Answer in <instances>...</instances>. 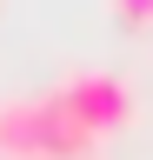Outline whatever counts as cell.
<instances>
[{"mask_svg":"<svg viewBox=\"0 0 153 160\" xmlns=\"http://www.w3.org/2000/svg\"><path fill=\"white\" fill-rule=\"evenodd\" d=\"M113 20L120 27H153V0H113Z\"/></svg>","mask_w":153,"mask_h":160,"instance_id":"obj_3","label":"cell"},{"mask_svg":"<svg viewBox=\"0 0 153 160\" xmlns=\"http://www.w3.org/2000/svg\"><path fill=\"white\" fill-rule=\"evenodd\" d=\"M0 153L7 160H93L100 147L53 107V93H13L0 100Z\"/></svg>","mask_w":153,"mask_h":160,"instance_id":"obj_1","label":"cell"},{"mask_svg":"<svg viewBox=\"0 0 153 160\" xmlns=\"http://www.w3.org/2000/svg\"><path fill=\"white\" fill-rule=\"evenodd\" d=\"M47 93H53V107H60L73 127L93 140V147H100L107 133H120L127 120H133V87H127V80L113 73V67H73L67 80H53Z\"/></svg>","mask_w":153,"mask_h":160,"instance_id":"obj_2","label":"cell"}]
</instances>
